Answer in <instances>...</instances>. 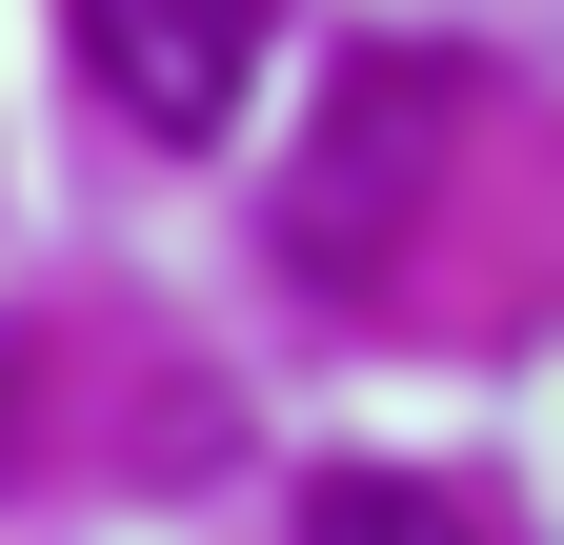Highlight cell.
I'll list each match as a JSON object with an SVG mask.
<instances>
[{"mask_svg":"<svg viewBox=\"0 0 564 545\" xmlns=\"http://www.w3.org/2000/svg\"><path fill=\"white\" fill-rule=\"evenodd\" d=\"M303 545H484V505L423 485V464H323V485H303Z\"/></svg>","mask_w":564,"mask_h":545,"instance_id":"7a4b0ae2","label":"cell"},{"mask_svg":"<svg viewBox=\"0 0 564 545\" xmlns=\"http://www.w3.org/2000/svg\"><path fill=\"white\" fill-rule=\"evenodd\" d=\"M61 41H82V82L141 142H223L242 82H262V41H282V0H61Z\"/></svg>","mask_w":564,"mask_h":545,"instance_id":"6da1fadb","label":"cell"}]
</instances>
